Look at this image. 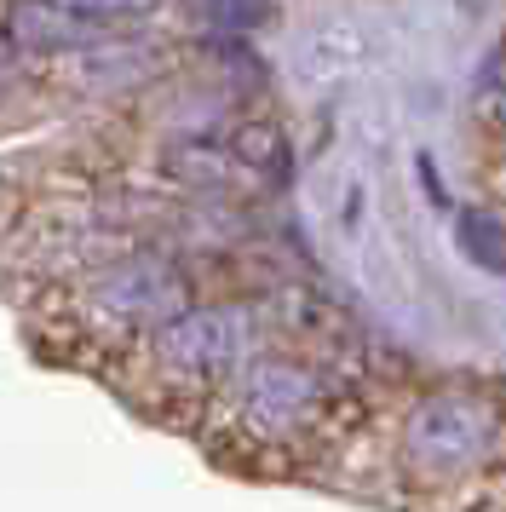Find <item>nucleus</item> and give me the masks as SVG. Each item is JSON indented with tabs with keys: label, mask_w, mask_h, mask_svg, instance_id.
Here are the masks:
<instances>
[{
	"label": "nucleus",
	"mask_w": 506,
	"mask_h": 512,
	"mask_svg": "<svg viewBox=\"0 0 506 512\" xmlns=\"http://www.w3.org/2000/svg\"><path fill=\"white\" fill-rule=\"evenodd\" d=\"M202 294L207 288L196 259L144 242L133 254L87 271V277L23 300L18 311L35 357L58 363V369H87L104 380L115 363H127L161 323H173Z\"/></svg>",
	"instance_id": "obj_1"
},
{
	"label": "nucleus",
	"mask_w": 506,
	"mask_h": 512,
	"mask_svg": "<svg viewBox=\"0 0 506 512\" xmlns=\"http://www.w3.org/2000/svg\"><path fill=\"white\" fill-rule=\"evenodd\" d=\"M276 311H282V294H202L104 380L133 409L196 432L207 403L230 386V374L259 346H271L276 334H288V317Z\"/></svg>",
	"instance_id": "obj_2"
},
{
	"label": "nucleus",
	"mask_w": 506,
	"mask_h": 512,
	"mask_svg": "<svg viewBox=\"0 0 506 512\" xmlns=\"http://www.w3.org/2000/svg\"><path fill=\"white\" fill-rule=\"evenodd\" d=\"M351 403L345 369L322 340L276 334L230 374V386L202 415V432L213 455H253V461H288L311 455L322 438H334Z\"/></svg>",
	"instance_id": "obj_3"
},
{
	"label": "nucleus",
	"mask_w": 506,
	"mask_h": 512,
	"mask_svg": "<svg viewBox=\"0 0 506 512\" xmlns=\"http://www.w3.org/2000/svg\"><path fill=\"white\" fill-rule=\"evenodd\" d=\"M397 466L414 489H460L506 466V403L483 386H432L397 426Z\"/></svg>",
	"instance_id": "obj_4"
},
{
	"label": "nucleus",
	"mask_w": 506,
	"mask_h": 512,
	"mask_svg": "<svg viewBox=\"0 0 506 512\" xmlns=\"http://www.w3.org/2000/svg\"><path fill=\"white\" fill-rule=\"evenodd\" d=\"M64 104L52 93V75L0 41V133H23L29 121H58Z\"/></svg>",
	"instance_id": "obj_5"
},
{
	"label": "nucleus",
	"mask_w": 506,
	"mask_h": 512,
	"mask_svg": "<svg viewBox=\"0 0 506 512\" xmlns=\"http://www.w3.org/2000/svg\"><path fill=\"white\" fill-rule=\"evenodd\" d=\"M368 64V29L357 18H322L305 41H299V75L305 81H345V75H357Z\"/></svg>",
	"instance_id": "obj_6"
},
{
	"label": "nucleus",
	"mask_w": 506,
	"mask_h": 512,
	"mask_svg": "<svg viewBox=\"0 0 506 512\" xmlns=\"http://www.w3.org/2000/svg\"><path fill=\"white\" fill-rule=\"evenodd\" d=\"M455 242H460V254L472 259L478 271L506 277V225L501 219H489V213H460Z\"/></svg>",
	"instance_id": "obj_7"
},
{
	"label": "nucleus",
	"mask_w": 506,
	"mask_h": 512,
	"mask_svg": "<svg viewBox=\"0 0 506 512\" xmlns=\"http://www.w3.org/2000/svg\"><path fill=\"white\" fill-rule=\"evenodd\" d=\"M489 121H495V127L506 133V75L495 81V87H489Z\"/></svg>",
	"instance_id": "obj_8"
}]
</instances>
